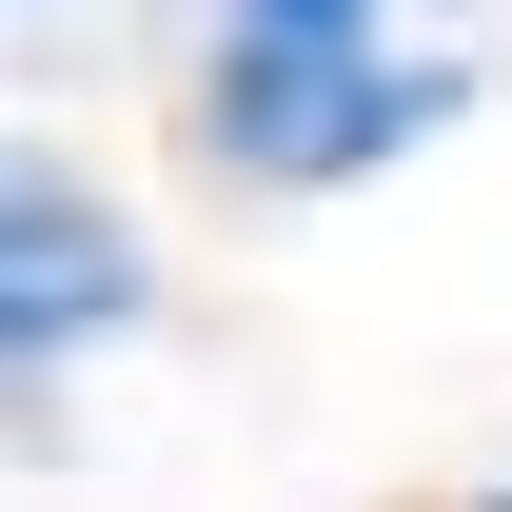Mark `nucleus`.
I'll list each match as a JSON object with an SVG mask.
<instances>
[{
	"label": "nucleus",
	"instance_id": "nucleus-2",
	"mask_svg": "<svg viewBox=\"0 0 512 512\" xmlns=\"http://www.w3.org/2000/svg\"><path fill=\"white\" fill-rule=\"evenodd\" d=\"M119 316H138V237L79 178L0 158V375H40V355H79V335H119Z\"/></svg>",
	"mask_w": 512,
	"mask_h": 512
},
{
	"label": "nucleus",
	"instance_id": "nucleus-1",
	"mask_svg": "<svg viewBox=\"0 0 512 512\" xmlns=\"http://www.w3.org/2000/svg\"><path fill=\"white\" fill-rule=\"evenodd\" d=\"M434 119H453L434 0H237L217 20V138L256 178H375Z\"/></svg>",
	"mask_w": 512,
	"mask_h": 512
}]
</instances>
